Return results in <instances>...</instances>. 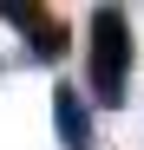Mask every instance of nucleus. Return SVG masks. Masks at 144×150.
Instances as JSON below:
<instances>
[{
    "label": "nucleus",
    "instance_id": "nucleus-1",
    "mask_svg": "<svg viewBox=\"0 0 144 150\" xmlns=\"http://www.w3.org/2000/svg\"><path fill=\"white\" fill-rule=\"evenodd\" d=\"M131 59H138V39H131V13L125 7H92V72L85 85L105 111L125 105V85H131Z\"/></svg>",
    "mask_w": 144,
    "mask_h": 150
},
{
    "label": "nucleus",
    "instance_id": "nucleus-2",
    "mask_svg": "<svg viewBox=\"0 0 144 150\" xmlns=\"http://www.w3.org/2000/svg\"><path fill=\"white\" fill-rule=\"evenodd\" d=\"M0 20L26 33V59H33V65H59V59L72 52V26H66L59 13L33 7V0H0Z\"/></svg>",
    "mask_w": 144,
    "mask_h": 150
},
{
    "label": "nucleus",
    "instance_id": "nucleus-3",
    "mask_svg": "<svg viewBox=\"0 0 144 150\" xmlns=\"http://www.w3.org/2000/svg\"><path fill=\"white\" fill-rule=\"evenodd\" d=\"M53 117H59V144L66 150H92V105L72 85H53Z\"/></svg>",
    "mask_w": 144,
    "mask_h": 150
}]
</instances>
